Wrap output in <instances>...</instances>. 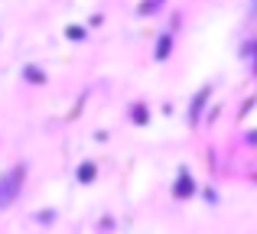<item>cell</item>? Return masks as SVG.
<instances>
[{
	"mask_svg": "<svg viewBox=\"0 0 257 234\" xmlns=\"http://www.w3.org/2000/svg\"><path fill=\"white\" fill-rule=\"evenodd\" d=\"M23 179H26V166H13L10 172L0 176V211H4L7 205L17 202L20 189H23Z\"/></svg>",
	"mask_w": 257,
	"mask_h": 234,
	"instance_id": "cell-1",
	"label": "cell"
},
{
	"mask_svg": "<svg viewBox=\"0 0 257 234\" xmlns=\"http://www.w3.org/2000/svg\"><path fill=\"white\" fill-rule=\"evenodd\" d=\"M170 49H173V36H170V33H163V36L157 39V59H160V62L170 56Z\"/></svg>",
	"mask_w": 257,
	"mask_h": 234,
	"instance_id": "cell-2",
	"label": "cell"
},
{
	"mask_svg": "<svg viewBox=\"0 0 257 234\" xmlns=\"http://www.w3.org/2000/svg\"><path fill=\"white\" fill-rule=\"evenodd\" d=\"M91 176H94V163H85L82 169H78V179H82V182H91Z\"/></svg>",
	"mask_w": 257,
	"mask_h": 234,
	"instance_id": "cell-3",
	"label": "cell"
},
{
	"mask_svg": "<svg viewBox=\"0 0 257 234\" xmlns=\"http://www.w3.org/2000/svg\"><path fill=\"white\" fill-rule=\"evenodd\" d=\"M23 75H30V82H46V75H43V72H39V69H23Z\"/></svg>",
	"mask_w": 257,
	"mask_h": 234,
	"instance_id": "cell-4",
	"label": "cell"
},
{
	"mask_svg": "<svg viewBox=\"0 0 257 234\" xmlns=\"http://www.w3.org/2000/svg\"><path fill=\"white\" fill-rule=\"evenodd\" d=\"M176 192H179V195H189V192H192V185H189V176H182V185H176Z\"/></svg>",
	"mask_w": 257,
	"mask_h": 234,
	"instance_id": "cell-5",
	"label": "cell"
}]
</instances>
